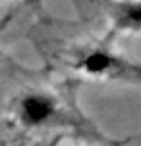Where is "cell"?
<instances>
[{"label":"cell","mask_w":141,"mask_h":146,"mask_svg":"<svg viewBox=\"0 0 141 146\" xmlns=\"http://www.w3.org/2000/svg\"><path fill=\"white\" fill-rule=\"evenodd\" d=\"M114 21L118 29L141 31V0H120L114 4Z\"/></svg>","instance_id":"3"},{"label":"cell","mask_w":141,"mask_h":146,"mask_svg":"<svg viewBox=\"0 0 141 146\" xmlns=\"http://www.w3.org/2000/svg\"><path fill=\"white\" fill-rule=\"evenodd\" d=\"M56 113L54 98L45 92H29L19 100V117L25 125L39 127L52 119Z\"/></svg>","instance_id":"1"},{"label":"cell","mask_w":141,"mask_h":146,"mask_svg":"<svg viewBox=\"0 0 141 146\" xmlns=\"http://www.w3.org/2000/svg\"><path fill=\"white\" fill-rule=\"evenodd\" d=\"M77 67H79L85 75L103 77V75H112V73L124 71V69H126V64L122 62V58L110 54L108 50L95 48V50H89L87 54H83L81 58H79Z\"/></svg>","instance_id":"2"}]
</instances>
